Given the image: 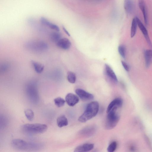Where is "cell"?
I'll return each instance as SVG.
<instances>
[{
  "instance_id": "6da1fadb",
  "label": "cell",
  "mask_w": 152,
  "mask_h": 152,
  "mask_svg": "<svg viewBox=\"0 0 152 152\" xmlns=\"http://www.w3.org/2000/svg\"><path fill=\"white\" fill-rule=\"evenodd\" d=\"M15 148L22 151L34 152L40 150L42 147L40 143L27 142L20 139H15L11 142Z\"/></svg>"
},
{
  "instance_id": "7a4b0ae2",
  "label": "cell",
  "mask_w": 152,
  "mask_h": 152,
  "mask_svg": "<svg viewBox=\"0 0 152 152\" xmlns=\"http://www.w3.org/2000/svg\"><path fill=\"white\" fill-rule=\"evenodd\" d=\"M99 110V104L97 101L90 102L87 105L83 113L79 117L78 121L84 123L94 117Z\"/></svg>"
},
{
  "instance_id": "3957f363",
  "label": "cell",
  "mask_w": 152,
  "mask_h": 152,
  "mask_svg": "<svg viewBox=\"0 0 152 152\" xmlns=\"http://www.w3.org/2000/svg\"><path fill=\"white\" fill-rule=\"evenodd\" d=\"M47 128L46 124L39 123L26 124L22 127V129L24 132L32 134L44 133L47 130Z\"/></svg>"
},
{
  "instance_id": "277c9868",
  "label": "cell",
  "mask_w": 152,
  "mask_h": 152,
  "mask_svg": "<svg viewBox=\"0 0 152 152\" xmlns=\"http://www.w3.org/2000/svg\"><path fill=\"white\" fill-rule=\"evenodd\" d=\"M120 118L116 111H111L107 113L105 124V128L107 130L114 128L118 123Z\"/></svg>"
},
{
  "instance_id": "5b68a950",
  "label": "cell",
  "mask_w": 152,
  "mask_h": 152,
  "mask_svg": "<svg viewBox=\"0 0 152 152\" xmlns=\"http://www.w3.org/2000/svg\"><path fill=\"white\" fill-rule=\"evenodd\" d=\"M26 46L28 49L37 52L45 51L48 48V45L41 41L28 42L26 43Z\"/></svg>"
},
{
  "instance_id": "8992f818",
  "label": "cell",
  "mask_w": 152,
  "mask_h": 152,
  "mask_svg": "<svg viewBox=\"0 0 152 152\" xmlns=\"http://www.w3.org/2000/svg\"><path fill=\"white\" fill-rule=\"evenodd\" d=\"M123 103L122 99L120 98L115 99L108 105L107 110V113L111 111H116L119 108L122 106Z\"/></svg>"
},
{
  "instance_id": "52a82bcc",
  "label": "cell",
  "mask_w": 152,
  "mask_h": 152,
  "mask_svg": "<svg viewBox=\"0 0 152 152\" xmlns=\"http://www.w3.org/2000/svg\"><path fill=\"white\" fill-rule=\"evenodd\" d=\"M137 25L143 34L147 43L151 47L152 44L149 37L148 33L146 28L140 19L137 17H135Z\"/></svg>"
},
{
  "instance_id": "ba28073f",
  "label": "cell",
  "mask_w": 152,
  "mask_h": 152,
  "mask_svg": "<svg viewBox=\"0 0 152 152\" xmlns=\"http://www.w3.org/2000/svg\"><path fill=\"white\" fill-rule=\"evenodd\" d=\"M75 92L78 96L83 100H90L94 98V96L92 94L82 89L77 88L75 90Z\"/></svg>"
},
{
  "instance_id": "9c48e42d",
  "label": "cell",
  "mask_w": 152,
  "mask_h": 152,
  "mask_svg": "<svg viewBox=\"0 0 152 152\" xmlns=\"http://www.w3.org/2000/svg\"><path fill=\"white\" fill-rule=\"evenodd\" d=\"M65 99L67 104L71 107L74 106L77 103L79 100V97L72 93L67 94L65 96Z\"/></svg>"
},
{
  "instance_id": "30bf717a",
  "label": "cell",
  "mask_w": 152,
  "mask_h": 152,
  "mask_svg": "<svg viewBox=\"0 0 152 152\" xmlns=\"http://www.w3.org/2000/svg\"><path fill=\"white\" fill-rule=\"evenodd\" d=\"M124 7L126 14L130 15L134 12L135 8L134 4L132 0H126L124 1Z\"/></svg>"
},
{
  "instance_id": "8fae6325",
  "label": "cell",
  "mask_w": 152,
  "mask_h": 152,
  "mask_svg": "<svg viewBox=\"0 0 152 152\" xmlns=\"http://www.w3.org/2000/svg\"><path fill=\"white\" fill-rule=\"evenodd\" d=\"M96 128L94 126H87L82 129L80 132V134L82 136L89 137L92 136L95 133Z\"/></svg>"
},
{
  "instance_id": "7c38bea8",
  "label": "cell",
  "mask_w": 152,
  "mask_h": 152,
  "mask_svg": "<svg viewBox=\"0 0 152 152\" xmlns=\"http://www.w3.org/2000/svg\"><path fill=\"white\" fill-rule=\"evenodd\" d=\"M94 147V144L86 143L77 146L75 149L74 152H87L92 150Z\"/></svg>"
},
{
  "instance_id": "4fadbf2b",
  "label": "cell",
  "mask_w": 152,
  "mask_h": 152,
  "mask_svg": "<svg viewBox=\"0 0 152 152\" xmlns=\"http://www.w3.org/2000/svg\"><path fill=\"white\" fill-rule=\"evenodd\" d=\"M57 46L64 50L68 49L71 46L70 40L66 38H61L56 43Z\"/></svg>"
},
{
  "instance_id": "5bb4252c",
  "label": "cell",
  "mask_w": 152,
  "mask_h": 152,
  "mask_svg": "<svg viewBox=\"0 0 152 152\" xmlns=\"http://www.w3.org/2000/svg\"><path fill=\"white\" fill-rule=\"evenodd\" d=\"M138 4L139 8L142 13L145 23L147 26L148 21L147 11L145 4L144 0H140L139 1Z\"/></svg>"
},
{
  "instance_id": "9a60e30c",
  "label": "cell",
  "mask_w": 152,
  "mask_h": 152,
  "mask_svg": "<svg viewBox=\"0 0 152 152\" xmlns=\"http://www.w3.org/2000/svg\"><path fill=\"white\" fill-rule=\"evenodd\" d=\"M104 67L105 73L108 77L114 81L117 82L118 79L117 76L111 67L108 64H105Z\"/></svg>"
},
{
  "instance_id": "2e32d148",
  "label": "cell",
  "mask_w": 152,
  "mask_h": 152,
  "mask_svg": "<svg viewBox=\"0 0 152 152\" xmlns=\"http://www.w3.org/2000/svg\"><path fill=\"white\" fill-rule=\"evenodd\" d=\"M144 57L145 66L148 68L152 64V50L147 49L145 50Z\"/></svg>"
},
{
  "instance_id": "e0dca14e",
  "label": "cell",
  "mask_w": 152,
  "mask_h": 152,
  "mask_svg": "<svg viewBox=\"0 0 152 152\" xmlns=\"http://www.w3.org/2000/svg\"><path fill=\"white\" fill-rule=\"evenodd\" d=\"M40 21L42 24L48 26L51 29L57 31L60 30L59 28L57 25L51 23L45 17H41Z\"/></svg>"
},
{
  "instance_id": "ac0fdd59",
  "label": "cell",
  "mask_w": 152,
  "mask_h": 152,
  "mask_svg": "<svg viewBox=\"0 0 152 152\" xmlns=\"http://www.w3.org/2000/svg\"><path fill=\"white\" fill-rule=\"evenodd\" d=\"M57 124L59 127L66 126L68 124V120L64 115H61L58 117Z\"/></svg>"
},
{
  "instance_id": "d6986e66",
  "label": "cell",
  "mask_w": 152,
  "mask_h": 152,
  "mask_svg": "<svg viewBox=\"0 0 152 152\" xmlns=\"http://www.w3.org/2000/svg\"><path fill=\"white\" fill-rule=\"evenodd\" d=\"M31 63L35 71L37 73H41L43 71L44 66L42 64L32 61Z\"/></svg>"
},
{
  "instance_id": "ffe728a7",
  "label": "cell",
  "mask_w": 152,
  "mask_h": 152,
  "mask_svg": "<svg viewBox=\"0 0 152 152\" xmlns=\"http://www.w3.org/2000/svg\"><path fill=\"white\" fill-rule=\"evenodd\" d=\"M137 25L136 18L135 17L133 19L132 22L131 28V36L132 38L135 36L136 33Z\"/></svg>"
},
{
  "instance_id": "44dd1931",
  "label": "cell",
  "mask_w": 152,
  "mask_h": 152,
  "mask_svg": "<svg viewBox=\"0 0 152 152\" xmlns=\"http://www.w3.org/2000/svg\"><path fill=\"white\" fill-rule=\"evenodd\" d=\"M61 34L60 33L53 32L50 34V39L52 42H57L61 39Z\"/></svg>"
},
{
  "instance_id": "7402d4cb",
  "label": "cell",
  "mask_w": 152,
  "mask_h": 152,
  "mask_svg": "<svg viewBox=\"0 0 152 152\" xmlns=\"http://www.w3.org/2000/svg\"><path fill=\"white\" fill-rule=\"evenodd\" d=\"M67 78L68 81L71 83H74L76 81V76L75 74L72 72L69 71L67 72Z\"/></svg>"
},
{
  "instance_id": "603a6c76",
  "label": "cell",
  "mask_w": 152,
  "mask_h": 152,
  "mask_svg": "<svg viewBox=\"0 0 152 152\" xmlns=\"http://www.w3.org/2000/svg\"><path fill=\"white\" fill-rule=\"evenodd\" d=\"M55 104L58 107H61L63 106L65 102L63 98L60 97H58L55 98L54 100Z\"/></svg>"
},
{
  "instance_id": "cb8c5ba5",
  "label": "cell",
  "mask_w": 152,
  "mask_h": 152,
  "mask_svg": "<svg viewBox=\"0 0 152 152\" xmlns=\"http://www.w3.org/2000/svg\"><path fill=\"white\" fill-rule=\"evenodd\" d=\"M25 115L27 119L29 121H32L34 117V113L32 110L30 109H26L24 111Z\"/></svg>"
},
{
  "instance_id": "d4e9b609",
  "label": "cell",
  "mask_w": 152,
  "mask_h": 152,
  "mask_svg": "<svg viewBox=\"0 0 152 152\" xmlns=\"http://www.w3.org/2000/svg\"><path fill=\"white\" fill-rule=\"evenodd\" d=\"M118 52L121 56L125 58L126 55V50L125 47L123 45H119L118 48Z\"/></svg>"
},
{
  "instance_id": "484cf974",
  "label": "cell",
  "mask_w": 152,
  "mask_h": 152,
  "mask_svg": "<svg viewBox=\"0 0 152 152\" xmlns=\"http://www.w3.org/2000/svg\"><path fill=\"white\" fill-rule=\"evenodd\" d=\"M117 147V143L116 141L112 142L107 148L108 152H114Z\"/></svg>"
},
{
  "instance_id": "4316f807",
  "label": "cell",
  "mask_w": 152,
  "mask_h": 152,
  "mask_svg": "<svg viewBox=\"0 0 152 152\" xmlns=\"http://www.w3.org/2000/svg\"><path fill=\"white\" fill-rule=\"evenodd\" d=\"M121 63L122 66L125 70L127 72L129 71V68L128 64L126 62L123 61H121Z\"/></svg>"
},
{
  "instance_id": "83f0119b",
  "label": "cell",
  "mask_w": 152,
  "mask_h": 152,
  "mask_svg": "<svg viewBox=\"0 0 152 152\" xmlns=\"http://www.w3.org/2000/svg\"><path fill=\"white\" fill-rule=\"evenodd\" d=\"M63 29L66 34L68 36H70V34L68 31L67 30L66 28L64 26L63 27Z\"/></svg>"
}]
</instances>
